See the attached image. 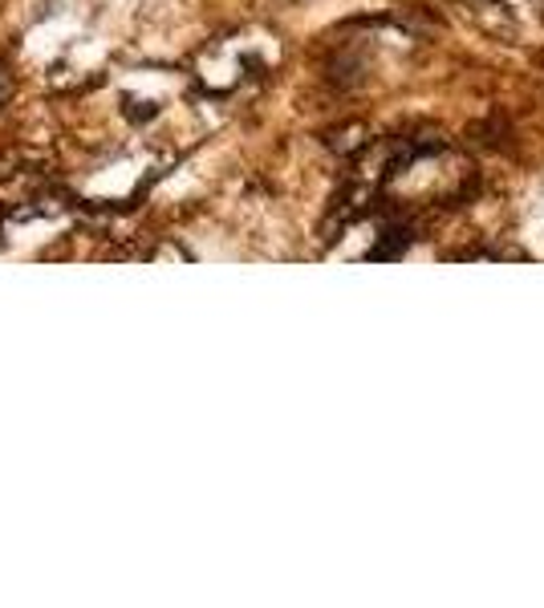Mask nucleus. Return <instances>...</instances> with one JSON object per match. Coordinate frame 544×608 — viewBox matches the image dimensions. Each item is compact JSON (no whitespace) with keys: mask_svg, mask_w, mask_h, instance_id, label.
<instances>
[{"mask_svg":"<svg viewBox=\"0 0 544 608\" xmlns=\"http://www.w3.org/2000/svg\"><path fill=\"white\" fill-rule=\"evenodd\" d=\"M9 94H13V82H9V70L0 65V102L9 98Z\"/></svg>","mask_w":544,"mask_h":608,"instance_id":"f257e3e1","label":"nucleus"}]
</instances>
